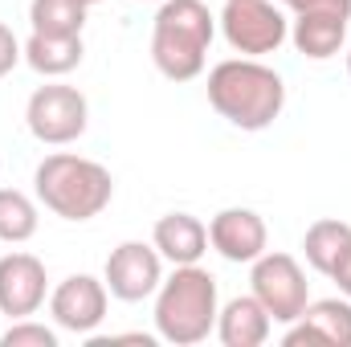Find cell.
Listing matches in <instances>:
<instances>
[{"instance_id": "obj_25", "label": "cell", "mask_w": 351, "mask_h": 347, "mask_svg": "<svg viewBox=\"0 0 351 347\" xmlns=\"http://www.w3.org/2000/svg\"><path fill=\"white\" fill-rule=\"evenodd\" d=\"M86 4H98V0H86Z\"/></svg>"}, {"instance_id": "obj_1", "label": "cell", "mask_w": 351, "mask_h": 347, "mask_svg": "<svg viewBox=\"0 0 351 347\" xmlns=\"http://www.w3.org/2000/svg\"><path fill=\"white\" fill-rule=\"evenodd\" d=\"M208 102L225 123L241 131H265L286 106V86L278 70L262 66L258 58H229L208 74Z\"/></svg>"}, {"instance_id": "obj_22", "label": "cell", "mask_w": 351, "mask_h": 347, "mask_svg": "<svg viewBox=\"0 0 351 347\" xmlns=\"http://www.w3.org/2000/svg\"><path fill=\"white\" fill-rule=\"evenodd\" d=\"M294 12H343L351 16V0H282Z\"/></svg>"}, {"instance_id": "obj_18", "label": "cell", "mask_w": 351, "mask_h": 347, "mask_svg": "<svg viewBox=\"0 0 351 347\" xmlns=\"http://www.w3.org/2000/svg\"><path fill=\"white\" fill-rule=\"evenodd\" d=\"M86 0H33L29 21L33 33H53V37H82L86 25Z\"/></svg>"}, {"instance_id": "obj_12", "label": "cell", "mask_w": 351, "mask_h": 347, "mask_svg": "<svg viewBox=\"0 0 351 347\" xmlns=\"http://www.w3.org/2000/svg\"><path fill=\"white\" fill-rule=\"evenodd\" d=\"M49 290L45 265L33 254H4L0 258V315L8 319H29L41 311Z\"/></svg>"}, {"instance_id": "obj_23", "label": "cell", "mask_w": 351, "mask_h": 347, "mask_svg": "<svg viewBox=\"0 0 351 347\" xmlns=\"http://www.w3.org/2000/svg\"><path fill=\"white\" fill-rule=\"evenodd\" d=\"M331 282L343 290V298H351V250L343 254V258H339V265L331 270Z\"/></svg>"}, {"instance_id": "obj_24", "label": "cell", "mask_w": 351, "mask_h": 347, "mask_svg": "<svg viewBox=\"0 0 351 347\" xmlns=\"http://www.w3.org/2000/svg\"><path fill=\"white\" fill-rule=\"evenodd\" d=\"M348 74H351V53H348Z\"/></svg>"}, {"instance_id": "obj_15", "label": "cell", "mask_w": 351, "mask_h": 347, "mask_svg": "<svg viewBox=\"0 0 351 347\" xmlns=\"http://www.w3.org/2000/svg\"><path fill=\"white\" fill-rule=\"evenodd\" d=\"M348 21L343 12H298L290 37H294V49L311 62H327L343 49L348 41Z\"/></svg>"}, {"instance_id": "obj_16", "label": "cell", "mask_w": 351, "mask_h": 347, "mask_svg": "<svg viewBox=\"0 0 351 347\" xmlns=\"http://www.w3.org/2000/svg\"><path fill=\"white\" fill-rule=\"evenodd\" d=\"M21 53H25V62H29L41 78H62V74H70V70H78V66H82L86 45H82V37L33 33V37L21 45Z\"/></svg>"}, {"instance_id": "obj_13", "label": "cell", "mask_w": 351, "mask_h": 347, "mask_svg": "<svg viewBox=\"0 0 351 347\" xmlns=\"http://www.w3.org/2000/svg\"><path fill=\"white\" fill-rule=\"evenodd\" d=\"M152 246L160 250V258L172 265H192L204 258L208 250V225L192 213H168L156 221L152 229Z\"/></svg>"}, {"instance_id": "obj_2", "label": "cell", "mask_w": 351, "mask_h": 347, "mask_svg": "<svg viewBox=\"0 0 351 347\" xmlns=\"http://www.w3.org/2000/svg\"><path fill=\"white\" fill-rule=\"evenodd\" d=\"M217 278L200 261L176 265L156 290V331L164 344H204L208 331H217Z\"/></svg>"}, {"instance_id": "obj_4", "label": "cell", "mask_w": 351, "mask_h": 347, "mask_svg": "<svg viewBox=\"0 0 351 347\" xmlns=\"http://www.w3.org/2000/svg\"><path fill=\"white\" fill-rule=\"evenodd\" d=\"M33 188H37V200L62 217V221H90L98 217L110 196H114V180L110 172L86 160V156H70V152H53L37 164L33 172Z\"/></svg>"}, {"instance_id": "obj_6", "label": "cell", "mask_w": 351, "mask_h": 347, "mask_svg": "<svg viewBox=\"0 0 351 347\" xmlns=\"http://www.w3.org/2000/svg\"><path fill=\"white\" fill-rule=\"evenodd\" d=\"M250 286H254V298L269 311L274 323H294L306 302H311V282L302 274V265L290 258V254H269L254 261V274H250Z\"/></svg>"}, {"instance_id": "obj_20", "label": "cell", "mask_w": 351, "mask_h": 347, "mask_svg": "<svg viewBox=\"0 0 351 347\" xmlns=\"http://www.w3.org/2000/svg\"><path fill=\"white\" fill-rule=\"evenodd\" d=\"M4 347H58V331H49L45 323H33V319H16L4 335Z\"/></svg>"}, {"instance_id": "obj_3", "label": "cell", "mask_w": 351, "mask_h": 347, "mask_svg": "<svg viewBox=\"0 0 351 347\" xmlns=\"http://www.w3.org/2000/svg\"><path fill=\"white\" fill-rule=\"evenodd\" d=\"M217 16L204 0H164L152 25V62L164 78L192 82L204 70Z\"/></svg>"}, {"instance_id": "obj_10", "label": "cell", "mask_w": 351, "mask_h": 347, "mask_svg": "<svg viewBox=\"0 0 351 347\" xmlns=\"http://www.w3.org/2000/svg\"><path fill=\"white\" fill-rule=\"evenodd\" d=\"M208 246L225 261L254 265L269 246V229L254 208H221L208 221Z\"/></svg>"}, {"instance_id": "obj_21", "label": "cell", "mask_w": 351, "mask_h": 347, "mask_svg": "<svg viewBox=\"0 0 351 347\" xmlns=\"http://www.w3.org/2000/svg\"><path fill=\"white\" fill-rule=\"evenodd\" d=\"M21 58H25V53H21V41H16V37H12V29L0 21V78H4V74H12V66H16Z\"/></svg>"}, {"instance_id": "obj_7", "label": "cell", "mask_w": 351, "mask_h": 347, "mask_svg": "<svg viewBox=\"0 0 351 347\" xmlns=\"http://www.w3.org/2000/svg\"><path fill=\"white\" fill-rule=\"evenodd\" d=\"M221 33H225V41H229L237 53H245V58L278 53L282 41L290 37L286 16H282L269 0H225Z\"/></svg>"}, {"instance_id": "obj_8", "label": "cell", "mask_w": 351, "mask_h": 347, "mask_svg": "<svg viewBox=\"0 0 351 347\" xmlns=\"http://www.w3.org/2000/svg\"><path fill=\"white\" fill-rule=\"evenodd\" d=\"M102 282H106L110 298H119V302H143L164 282V258L147 241H123V246L110 250L106 270H102Z\"/></svg>"}, {"instance_id": "obj_19", "label": "cell", "mask_w": 351, "mask_h": 347, "mask_svg": "<svg viewBox=\"0 0 351 347\" xmlns=\"http://www.w3.org/2000/svg\"><path fill=\"white\" fill-rule=\"evenodd\" d=\"M33 233H37V204L16 188H0V241L21 246Z\"/></svg>"}, {"instance_id": "obj_9", "label": "cell", "mask_w": 351, "mask_h": 347, "mask_svg": "<svg viewBox=\"0 0 351 347\" xmlns=\"http://www.w3.org/2000/svg\"><path fill=\"white\" fill-rule=\"evenodd\" d=\"M106 282L90 278V274H70L53 286L49 294V315L62 331H74V335H90L102 319H106Z\"/></svg>"}, {"instance_id": "obj_5", "label": "cell", "mask_w": 351, "mask_h": 347, "mask_svg": "<svg viewBox=\"0 0 351 347\" xmlns=\"http://www.w3.org/2000/svg\"><path fill=\"white\" fill-rule=\"evenodd\" d=\"M25 123H29V135H33L37 143H49V147L74 143V139L86 135V123H90L86 94L74 90V86H62V82L37 86L29 94Z\"/></svg>"}, {"instance_id": "obj_17", "label": "cell", "mask_w": 351, "mask_h": 347, "mask_svg": "<svg viewBox=\"0 0 351 347\" xmlns=\"http://www.w3.org/2000/svg\"><path fill=\"white\" fill-rule=\"evenodd\" d=\"M348 250H351V225L348 221H335V217L315 221L306 229V237H302V254L311 261V270L315 274H327V278H331V270L339 265V258Z\"/></svg>"}, {"instance_id": "obj_14", "label": "cell", "mask_w": 351, "mask_h": 347, "mask_svg": "<svg viewBox=\"0 0 351 347\" xmlns=\"http://www.w3.org/2000/svg\"><path fill=\"white\" fill-rule=\"evenodd\" d=\"M269 311L254 294H237L217 311V339L225 347H262L269 339Z\"/></svg>"}, {"instance_id": "obj_11", "label": "cell", "mask_w": 351, "mask_h": 347, "mask_svg": "<svg viewBox=\"0 0 351 347\" xmlns=\"http://www.w3.org/2000/svg\"><path fill=\"white\" fill-rule=\"evenodd\" d=\"M286 347H351V298H319L286 327Z\"/></svg>"}]
</instances>
